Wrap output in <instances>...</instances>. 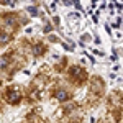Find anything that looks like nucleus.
I'll return each mask as SVG.
<instances>
[{
  "mask_svg": "<svg viewBox=\"0 0 123 123\" xmlns=\"http://www.w3.org/2000/svg\"><path fill=\"white\" fill-rule=\"evenodd\" d=\"M7 39H8V35H5V33H0V41H2V43H5Z\"/></svg>",
  "mask_w": 123,
  "mask_h": 123,
  "instance_id": "obj_1",
  "label": "nucleus"
},
{
  "mask_svg": "<svg viewBox=\"0 0 123 123\" xmlns=\"http://www.w3.org/2000/svg\"><path fill=\"white\" fill-rule=\"evenodd\" d=\"M3 5H15V0H2Z\"/></svg>",
  "mask_w": 123,
  "mask_h": 123,
  "instance_id": "obj_2",
  "label": "nucleus"
},
{
  "mask_svg": "<svg viewBox=\"0 0 123 123\" xmlns=\"http://www.w3.org/2000/svg\"><path fill=\"white\" fill-rule=\"evenodd\" d=\"M5 64H7V61H0V69H3V67H5Z\"/></svg>",
  "mask_w": 123,
  "mask_h": 123,
  "instance_id": "obj_3",
  "label": "nucleus"
}]
</instances>
